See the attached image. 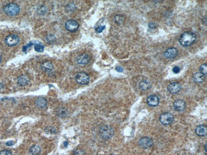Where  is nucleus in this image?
<instances>
[{"label": "nucleus", "instance_id": "5701e85b", "mask_svg": "<svg viewBox=\"0 0 207 155\" xmlns=\"http://www.w3.org/2000/svg\"><path fill=\"white\" fill-rule=\"evenodd\" d=\"M45 132L48 134H54L56 133V130L54 127H48L45 129Z\"/></svg>", "mask_w": 207, "mask_h": 155}, {"label": "nucleus", "instance_id": "c756f323", "mask_svg": "<svg viewBox=\"0 0 207 155\" xmlns=\"http://www.w3.org/2000/svg\"><path fill=\"white\" fill-rule=\"evenodd\" d=\"M66 8L68 10L70 11H72L74 9L75 6L74 5V4H69L68 5H67L66 6Z\"/></svg>", "mask_w": 207, "mask_h": 155}, {"label": "nucleus", "instance_id": "a211bd4d", "mask_svg": "<svg viewBox=\"0 0 207 155\" xmlns=\"http://www.w3.org/2000/svg\"><path fill=\"white\" fill-rule=\"evenodd\" d=\"M29 80L27 77L25 76L22 75L19 76L17 78V83L18 85L22 87H24L28 85Z\"/></svg>", "mask_w": 207, "mask_h": 155}, {"label": "nucleus", "instance_id": "f3484780", "mask_svg": "<svg viewBox=\"0 0 207 155\" xmlns=\"http://www.w3.org/2000/svg\"><path fill=\"white\" fill-rule=\"evenodd\" d=\"M192 79L194 82L197 83H202L205 80L204 75L200 72L195 73L192 76Z\"/></svg>", "mask_w": 207, "mask_h": 155}, {"label": "nucleus", "instance_id": "c9c22d12", "mask_svg": "<svg viewBox=\"0 0 207 155\" xmlns=\"http://www.w3.org/2000/svg\"><path fill=\"white\" fill-rule=\"evenodd\" d=\"M2 61V58L1 57V56H0V63H1V62Z\"/></svg>", "mask_w": 207, "mask_h": 155}, {"label": "nucleus", "instance_id": "39448f33", "mask_svg": "<svg viewBox=\"0 0 207 155\" xmlns=\"http://www.w3.org/2000/svg\"><path fill=\"white\" fill-rule=\"evenodd\" d=\"M66 28L68 31L72 33L77 31L79 28V24L76 20L70 19L67 21L65 25Z\"/></svg>", "mask_w": 207, "mask_h": 155}, {"label": "nucleus", "instance_id": "bb28decb", "mask_svg": "<svg viewBox=\"0 0 207 155\" xmlns=\"http://www.w3.org/2000/svg\"><path fill=\"white\" fill-rule=\"evenodd\" d=\"M0 155H12V154L9 150H5L0 152Z\"/></svg>", "mask_w": 207, "mask_h": 155}, {"label": "nucleus", "instance_id": "b1692460", "mask_svg": "<svg viewBox=\"0 0 207 155\" xmlns=\"http://www.w3.org/2000/svg\"><path fill=\"white\" fill-rule=\"evenodd\" d=\"M200 72L203 75H206L207 72L206 64H203L200 66Z\"/></svg>", "mask_w": 207, "mask_h": 155}, {"label": "nucleus", "instance_id": "ddd939ff", "mask_svg": "<svg viewBox=\"0 0 207 155\" xmlns=\"http://www.w3.org/2000/svg\"><path fill=\"white\" fill-rule=\"evenodd\" d=\"M90 58L88 54L84 53L78 56L77 58V63L80 64L86 65L88 64Z\"/></svg>", "mask_w": 207, "mask_h": 155}, {"label": "nucleus", "instance_id": "20e7f679", "mask_svg": "<svg viewBox=\"0 0 207 155\" xmlns=\"http://www.w3.org/2000/svg\"><path fill=\"white\" fill-rule=\"evenodd\" d=\"M75 80L76 82L80 85H86L90 82V76L86 73L82 72L79 73L76 75Z\"/></svg>", "mask_w": 207, "mask_h": 155}, {"label": "nucleus", "instance_id": "2f4dec72", "mask_svg": "<svg viewBox=\"0 0 207 155\" xmlns=\"http://www.w3.org/2000/svg\"><path fill=\"white\" fill-rule=\"evenodd\" d=\"M116 70L118 72H123V68L122 67L118 66L116 68Z\"/></svg>", "mask_w": 207, "mask_h": 155}, {"label": "nucleus", "instance_id": "f704fd0d", "mask_svg": "<svg viewBox=\"0 0 207 155\" xmlns=\"http://www.w3.org/2000/svg\"><path fill=\"white\" fill-rule=\"evenodd\" d=\"M68 141H66L64 142V146L65 148H67L68 146Z\"/></svg>", "mask_w": 207, "mask_h": 155}, {"label": "nucleus", "instance_id": "9d476101", "mask_svg": "<svg viewBox=\"0 0 207 155\" xmlns=\"http://www.w3.org/2000/svg\"><path fill=\"white\" fill-rule=\"evenodd\" d=\"M147 102L148 105L154 107L157 106L159 104V99L158 97L156 95H151L148 97Z\"/></svg>", "mask_w": 207, "mask_h": 155}, {"label": "nucleus", "instance_id": "9b49d317", "mask_svg": "<svg viewBox=\"0 0 207 155\" xmlns=\"http://www.w3.org/2000/svg\"><path fill=\"white\" fill-rule=\"evenodd\" d=\"M173 107L176 111H182L185 109L186 104L185 102L182 100H177L174 102Z\"/></svg>", "mask_w": 207, "mask_h": 155}, {"label": "nucleus", "instance_id": "7c9ffc66", "mask_svg": "<svg viewBox=\"0 0 207 155\" xmlns=\"http://www.w3.org/2000/svg\"><path fill=\"white\" fill-rule=\"evenodd\" d=\"M172 71L174 73L178 74L180 72V69L179 67L176 66H175L173 68Z\"/></svg>", "mask_w": 207, "mask_h": 155}, {"label": "nucleus", "instance_id": "4be33fe9", "mask_svg": "<svg viewBox=\"0 0 207 155\" xmlns=\"http://www.w3.org/2000/svg\"><path fill=\"white\" fill-rule=\"evenodd\" d=\"M114 20L117 24H121L123 22L124 17L121 15H117L114 17Z\"/></svg>", "mask_w": 207, "mask_h": 155}, {"label": "nucleus", "instance_id": "393cba45", "mask_svg": "<svg viewBox=\"0 0 207 155\" xmlns=\"http://www.w3.org/2000/svg\"><path fill=\"white\" fill-rule=\"evenodd\" d=\"M85 152L81 149H76L73 152V155H84Z\"/></svg>", "mask_w": 207, "mask_h": 155}, {"label": "nucleus", "instance_id": "412c9836", "mask_svg": "<svg viewBox=\"0 0 207 155\" xmlns=\"http://www.w3.org/2000/svg\"><path fill=\"white\" fill-rule=\"evenodd\" d=\"M56 114L57 116L61 118H65L68 115V110L64 107H60L57 109Z\"/></svg>", "mask_w": 207, "mask_h": 155}, {"label": "nucleus", "instance_id": "f257e3e1", "mask_svg": "<svg viewBox=\"0 0 207 155\" xmlns=\"http://www.w3.org/2000/svg\"><path fill=\"white\" fill-rule=\"evenodd\" d=\"M196 40V35L190 32H185L180 36L178 41L180 44L184 46L192 45Z\"/></svg>", "mask_w": 207, "mask_h": 155}, {"label": "nucleus", "instance_id": "e433bc0d", "mask_svg": "<svg viewBox=\"0 0 207 155\" xmlns=\"http://www.w3.org/2000/svg\"><path fill=\"white\" fill-rule=\"evenodd\" d=\"M109 155H116L115 154H110Z\"/></svg>", "mask_w": 207, "mask_h": 155}, {"label": "nucleus", "instance_id": "2eb2a0df", "mask_svg": "<svg viewBox=\"0 0 207 155\" xmlns=\"http://www.w3.org/2000/svg\"><path fill=\"white\" fill-rule=\"evenodd\" d=\"M35 104L40 109H44L47 106V100L42 97H40L36 100Z\"/></svg>", "mask_w": 207, "mask_h": 155}, {"label": "nucleus", "instance_id": "dca6fc26", "mask_svg": "<svg viewBox=\"0 0 207 155\" xmlns=\"http://www.w3.org/2000/svg\"><path fill=\"white\" fill-rule=\"evenodd\" d=\"M151 86V83L149 81L143 80L139 83V87L141 90L146 91L150 89Z\"/></svg>", "mask_w": 207, "mask_h": 155}, {"label": "nucleus", "instance_id": "0eeeda50", "mask_svg": "<svg viewBox=\"0 0 207 155\" xmlns=\"http://www.w3.org/2000/svg\"><path fill=\"white\" fill-rule=\"evenodd\" d=\"M20 39L19 37L14 34H11L7 36L5 39V43L8 46H15L19 43Z\"/></svg>", "mask_w": 207, "mask_h": 155}, {"label": "nucleus", "instance_id": "6e6552de", "mask_svg": "<svg viewBox=\"0 0 207 155\" xmlns=\"http://www.w3.org/2000/svg\"><path fill=\"white\" fill-rule=\"evenodd\" d=\"M153 142L152 139L147 136L142 137L138 141V145L141 148L147 149L153 146Z\"/></svg>", "mask_w": 207, "mask_h": 155}, {"label": "nucleus", "instance_id": "f03ea898", "mask_svg": "<svg viewBox=\"0 0 207 155\" xmlns=\"http://www.w3.org/2000/svg\"><path fill=\"white\" fill-rule=\"evenodd\" d=\"M99 133L100 137L104 139L111 138L114 135V130L110 126L104 125L100 129Z\"/></svg>", "mask_w": 207, "mask_h": 155}, {"label": "nucleus", "instance_id": "f8f14e48", "mask_svg": "<svg viewBox=\"0 0 207 155\" xmlns=\"http://www.w3.org/2000/svg\"><path fill=\"white\" fill-rule=\"evenodd\" d=\"M178 50L176 48L172 47L167 49L164 52V56L168 58H173L177 56Z\"/></svg>", "mask_w": 207, "mask_h": 155}, {"label": "nucleus", "instance_id": "4468645a", "mask_svg": "<svg viewBox=\"0 0 207 155\" xmlns=\"http://www.w3.org/2000/svg\"><path fill=\"white\" fill-rule=\"evenodd\" d=\"M195 132L199 136H205L207 133V127L203 125L197 126L195 129Z\"/></svg>", "mask_w": 207, "mask_h": 155}, {"label": "nucleus", "instance_id": "c85d7f7f", "mask_svg": "<svg viewBox=\"0 0 207 155\" xmlns=\"http://www.w3.org/2000/svg\"><path fill=\"white\" fill-rule=\"evenodd\" d=\"M33 45V43H31V42H30V43L28 44L27 45L23 46V48H22V51H23V52H25V51H27V49H28V48L31 47Z\"/></svg>", "mask_w": 207, "mask_h": 155}, {"label": "nucleus", "instance_id": "7ed1b4c3", "mask_svg": "<svg viewBox=\"0 0 207 155\" xmlns=\"http://www.w3.org/2000/svg\"><path fill=\"white\" fill-rule=\"evenodd\" d=\"M3 11L6 14L10 16H14L19 13L20 8L18 5L13 3H9L3 7Z\"/></svg>", "mask_w": 207, "mask_h": 155}, {"label": "nucleus", "instance_id": "a878e982", "mask_svg": "<svg viewBox=\"0 0 207 155\" xmlns=\"http://www.w3.org/2000/svg\"><path fill=\"white\" fill-rule=\"evenodd\" d=\"M44 46L40 45H36L34 46V49L38 52H42L44 51Z\"/></svg>", "mask_w": 207, "mask_h": 155}, {"label": "nucleus", "instance_id": "aec40b11", "mask_svg": "<svg viewBox=\"0 0 207 155\" xmlns=\"http://www.w3.org/2000/svg\"><path fill=\"white\" fill-rule=\"evenodd\" d=\"M41 148L39 145H33L29 149V152L33 155H38L41 152Z\"/></svg>", "mask_w": 207, "mask_h": 155}, {"label": "nucleus", "instance_id": "6ab92c4d", "mask_svg": "<svg viewBox=\"0 0 207 155\" xmlns=\"http://www.w3.org/2000/svg\"><path fill=\"white\" fill-rule=\"evenodd\" d=\"M41 69L44 71L47 72L53 69L54 65L51 62L46 61L42 63L41 66Z\"/></svg>", "mask_w": 207, "mask_h": 155}, {"label": "nucleus", "instance_id": "423d86ee", "mask_svg": "<svg viewBox=\"0 0 207 155\" xmlns=\"http://www.w3.org/2000/svg\"><path fill=\"white\" fill-rule=\"evenodd\" d=\"M174 119L172 114L168 112H165L160 115L159 121L163 125H166L172 123L174 121Z\"/></svg>", "mask_w": 207, "mask_h": 155}, {"label": "nucleus", "instance_id": "1a4fd4ad", "mask_svg": "<svg viewBox=\"0 0 207 155\" xmlns=\"http://www.w3.org/2000/svg\"><path fill=\"white\" fill-rule=\"evenodd\" d=\"M181 87V85L179 82H174L168 85L167 89L170 93L174 94L180 91Z\"/></svg>", "mask_w": 207, "mask_h": 155}, {"label": "nucleus", "instance_id": "473e14b6", "mask_svg": "<svg viewBox=\"0 0 207 155\" xmlns=\"http://www.w3.org/2000/svg\"><path fill=\"white\" fill-rule=\"evenodd\" d=\"M149 26L151 28L154 29L157 28V26L156 24H155V23H150L149 24Z\"/></svg>", "mask_w": 207, "mask_h": 155}, {"label": "nucleus", "instance_id": "72a5a7b5", "mask_svg": "<svg viewBox=\"0 0 207 155\" xmlns=\"http://www.w3.org/2000/svg\"><path fill=\"white\" fill-rule=\"evenodd\" d=\"M14 142L13 141H8V142L6 143V145L8 146H12V145H14Z\"/></svg>", "mask_w": 207, "mask_h": 155}, {"label": "nucleus", "instance_id": "cd10ccee", "mask_svg": "<svg viewBox=\"0 0 207 155\" xmlns=\"http://www.w3.org/2000/svg\"><path fill=\"white\" fill-rule=\"evenodd\" d=\"M105 26H98L96 29V31L97 32L101 33L103 31L104 29H105Z\"/></svg>", "mask_w": 207, "mask_h": 155}]
</instances>
